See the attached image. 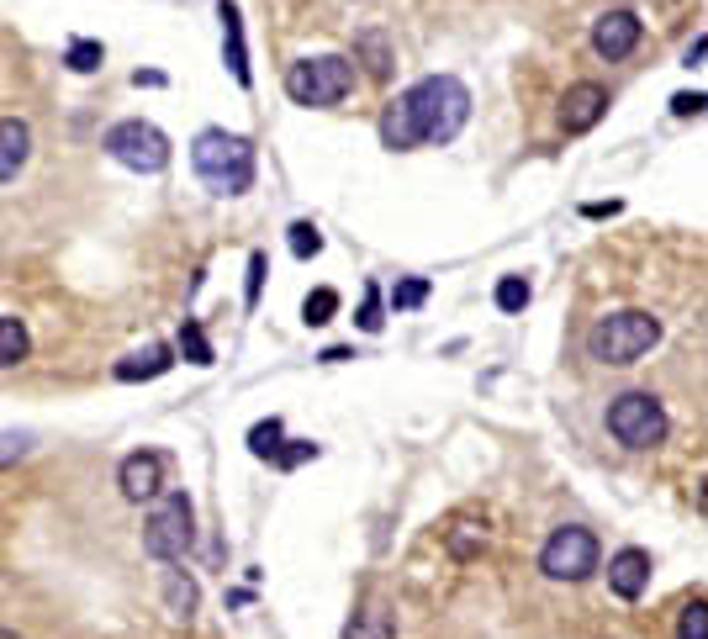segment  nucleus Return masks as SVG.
<instances>
[{"label": "nucleus", "mask_w": 708, "mask_h": 639, "mask_svg": "<svg viewBox=\"0 0 708 639\" xmlns=\"http://www.w3.org/2000/svg\"><path fill=\"white\" fill-rule=\"evenodd\" d=\"M106 154L117 159L122 169H138V175H159V169L170 164V138H164L154 122L133 117V122H117V127L106 133Z\"/></svg>", "instance_id": "nucleus-7"}, {"label": "nucleus", "mask_w": 708, "mask_h": 639, "mask_svg": "<svg viewBox=\"0 0 708 639\" xmlns=\"http://www.w3.org/2000/svg\"><path fill=\"white\" fill-rule=\"evenodd\" d=\"M613 212H619V201H592L587 206V217H613Z\"/></svg>", "instance_id": "nucleus-35"}, {"label": "nucleus", "mask_w": 708, "mask_h": 639, "mask_svg": "<svg viewBox=\"0 0 708 639\" xmlns=\"http://www.w3.org/2000/svg\"><path fill=\"white\" fill-rule=\"evenodd\" d=\"M497 307L502 312H524L529 307V280L524 275H502L497 280Z\"/></svg>", "instance_id": "nucleus-26"}, {"label": "nucleus", "mask_w": 708, "mask_h": 639, "mask_svg": "<svg viewBox=\"0 0 708 639\" xmlns=\"http://www.w3.org/2000/svg\"><path fill=\"white\" fill-rule=\"evenodd\" d=\"M27 360V328L22 317H0V370Z\"/></svg>", "instance_id": "nucleus-18"}, {"label": "nucleus", "mask_w": 708, "mask_h": 639, "mask_svg": "<svg viewBox=\"0 0 708 639\" xmlns=\"http://www.w3.org/2000/svg\"><path fill=\"white\" fill-rule=\"evenodd\" d=\"M164 592H170V613L175 618H191L196 613V581L185 571H164Z\"/></svg>", "instance_id": "nucleus-22"}, {"label": "nucleus", "mask_w": 708, "mask_h": 639, "mask_svg": "<svg viewBox=\"0 0 708 639\" xmlns=\"http://www.w3.org/2000/svg\"><path fill=\"white\" fill-rule=\"evenodd\" d=\"M444 544H450L455 560H471V555L487 550V529H481V523H455V529L444 534Z\"/></svg>", "instance_id": "nucleus-20"}, {"label": "nucleus", "mask_w": 708, "mask_h": 639, "mask_svg": "<svg viewBox=\"0 0 708 639\" xmlns=\"http://www.w3.org/2000/svg\"><path fill=\"white\" fill-rule=\"evenodd\" d=\"M703 53H708V37L698 32V37H693V48H687V69H698V64H703Z\"/></svg>", "instance_id": "nucleus-34"}, {"label": "nucleus", "mask_w": 708, "mask_h": 639, "mask_svg": "<svg viewBox=\"0 0 708 639\" xmlns=\"http://www.w3.org/2000/svg\"><path fill=\"white\" fill-rule=\"evenodd\" d=\"M64 64H69L74 74H96V69L106 64V48H101V43H90V37H74L69 53H64Z\"/></svg>", "instance_id": "nucleus-24"}, {"label": "nucleus", "mask_w": 708, "mask_h": 639, "mask_svg": "<svg viewBox=\"0 0 708 639\" xmlns=\"http://www.w3.org/2000/svg\"><path fill=\"white\" fill-rule=\"evenodd\" d=\"M428 302V280L423 275H413V280H397V286H391V307L397 312H407V307H423Z\"/></svg>", "instance_id": "nucleus-28"}, {"label": "nucleus", "mask_w": 708, "mask_h": 639, "mask_svg": "<svg viewBox=\"0 0 708 639\" xmlns=\"http://www.w3.org/2000/svg\"><path fill=\"white\" fill-rule=\"evenodd\" d=\"M354 90V64L339 53H323V59H302L286 69V96L296 106H339Z\"/></svg>", "instance_id": "nucleus-4"}, {"label": "nucleus", "mask_w": 708, "mask_h": 639, "mask_svg": "<svg viewBox=\"0 0 708 639\" xmlns=\"http://www.w3.org/2000/svg\"><path fill=\"white\" fill-rule=\"evenodd\" d=\"M0 639H22V634H11V629H0Z\"/></svg>", "instance_id": "nucleus-36"}, {"label": "nucleus", "mask_w": 708, "mask_h": 639, "mask_svg": "<svg viewBox=\"0 0 708 639\" xmlns=\"http://www.w3.org/2000/svg\"><path fill=\"white\" fill-rule=\"evenodd\" d=\"M259 286H265V254L249 259V307L259 302Z\"/></svg>", "instance_id": "nucleus-33"}, {"label": "nucleus", "mask_w": 708, "mask_h": 639, "mask_svg": "<svg viewBox=\"0 0 708 639\" xmlns=\"http://www.w3.org/2000/svg\"><path fill=\"white\" fill-rule=\"evenodd\" d=\"M608 434L624 449H650L666 439V407L650 397V391H624L608 407Z\"/></svg>", "instance_id": "nucleus-6"}, {"label": "nucleus", "mask_w": 708, "mask_h": 639, "mask_svg": "<svg viewBox=\"0 0 708 639\" xmlns=\"http://www.w3.org/2000/svg\"><path fill=\"white\" fill-rule=\"evenodd\" d=\"M222 53H228V69H233V80L249 90V53H244V22H238V6H228L222 0Z\"/></svg>", "instance_id": "nucleus-15"}, {"label": "nucleus", "mask_w": 708, "mask_h": 639, "mask_svg": "<svg viewBox=\"0 0 708 639\" xmlns=\"http://www.w3.org/2000/svg\"><path fill=\"white\" fill-rule=\"evenodd\" d=\"M318 249H323V233L312 228V222H291V254L296 259H312Z\"/></svg>", "instance_id": "nucleus-29"}, {"label": "nucleus", "mask_w": 708, "mask_h": 639, "mask_svg": "<svg viewBox=\"0 0 708 639\" xmlns=\"http://www.w3.org/2000/svg\"><path fill=\"white\" fill-rule=\"evenodd\" d=\"M672 111H677V117H698V111H703V90H682V96L672 101Z\"/></svg>", "instance_id": "nucleus-32"}, {"label": "nucleus", "mask_w": 708, "mask_h": 639, "mask_svg": "<svg viewBox=\"0 0 708 639\" xmlns=\"http://www.w3.org/2000/svg\"><path fill=\"white\" fill-rule=\"evenodd\" d=\"M354 323H360L365 333H381L386 317H381V286H376V280L365 286V302H360V317H354Z\"/></svg>", "instance_id": "nucleus-30"}, {"label": "nucleus", "mask_w": 708, "mask_h": 639, "mask_svg": "<svg viewBox=\"0 0 708 639\" xmlns=\"http://www.w3.org/2000/svg\"><path fill=\"white\" fill-rule=\"evenodd\" d=\"M281 439H286V423H281V418L254 423V428H249V455H254V460H275V449H281Z\"/></svg>", "instance_id": "nucleus-19"}, {"label": "nucleus", "mask_w": 708, "mask_h": 639, "mask_svg": "<svg viewBox=\"0 0 708 639\" xmlns=\"http://www.w3.org/2000/svg\"><path fill=\"white\" fill-rule=\"evenodd\" d=\"M397 629H391V613H386V603H365L360 613L349 618V629H344V639H391Z\"/></svg>", "instance_id": "nucleus-17"}, {"label": "nucleus", "mask_w": 708, "mask_h": 639, "mask_svg": "<svg viewBox=\"0 0 708 639\" xmlns=\"http://www.w3.org/2000/svg\"><path fill=\"white\" fill-rule=\"evenodd\" d=\"M191 539H196L191 497H185V492H159L154 513H148V523H143V550L154 560H164V566H175V560L191 550Z\"/></svg>", "instance_id": "nucleus-5"}, {"label": "nucleus", "mask_w": 708, "mask_h": 639, "mask_svg": "<svg viewBox=\"0 0 708 639\" xmlns=\"http://www.w3.org/2000/svg\"><path fill=\"white\" fill-rule=\"evenodd\" d=\"M32 159V127L22 117H0V180H16Z\"/></svg>", "instance_id": "nucleus-13"}, {"label": "nucleus", "mask_w": 708, "mask_h": 639, "mask_svg": "<svg viewBox=\"0 0 708 639\" xmlns=\"http://www.w3.org/2000/svg\"><path fill=\"white\" fill-rule=\"evenodd\" d=\"M354 53H360V59L370 64V74H391V48H386V32H360L354 37Z\"/></svg>", "instance_id": "nucleus-21"}, {"label": "nucleus", "mask_w": 708, "mask_h": 639, "mask_svg": "<svg viewBox=\"0 0 708 639\" xmlns=\"http://www.w3.org/2000/svg\"><path fill=\"white\" fill-rule=\"evenodd\" d=\"M603 111H608V90L598 80H582V85L566 90L561 122H566V133H592V127L603 122Z\"/></svg>", "instance_id": "nucleus-11"}, {"label": "nucleus", "mask_w": 708, "mask_h": 639, "mask_svg": "<svg viewBox=\"0 0 708 639\" xmlns=\"http://www.w3.org/2000/svg\"><path fill=\"white\" fill-rule=\"evenodd\" d=\"M539 571L550 581H587L598 571V539H592V529H576V523L555 529L545 539V550H539Z\"/></svg>", "instance_id": "nucleus-8"}, {"label": "nucleus", "mask_w": 708, "mask_h": 639, "mask_svg": "<svg viewBox=\"0 0 708 639\" xmlns=\"http://www.w3.org/2000/svg\"><path fill=\"white\" fill-rule=\"evenodd\" d=\"M180 354H185V360H191V365H212V360H217V354H212V344H207V333H201V323H196V317H185V323H180Z\"/></svg>", "instance_id": "nucleus-23"}, {"label": "nucleus", "mask_w": 708, "mask_h": 639, "mask_svg": "<svg viewBox=\"0 0 708 639\" xmlns=\"http://www.w3.org/2000/svg\"><path fill=\"white\" fill-rule=\"evenodd\" d=\"M608 587L624 597V603H635V597H645L650 587V555L645 550H619L608 560Z\"/></svg>", "instance_id": "nucleus-12"}, {"label": "nucleus", "mask_w": 708, "mask_h": 639, "mask_svg": "<svg viewBox=\"0 0 708 639\" xmlns=\"http://www.w3.org/2000/svg\"><path fill=\"white\" fill-rule=\"evenodd\" d=\"M592 48H598L608 64L629 59V53L640 48V16H635V11H608V16H598V27H592Z\"/></svg>", "instance_id": "nucleus-10"}, {"label": "nucleus", "mask_w": 708, "mask_h": 639, "mask_svg": "<svg viewBox=\"0 0 708 639\" xmlns=\"http://www.w3.org/2000/svg\"><path fill=\"white\" fill-rule=\"evenodd\" d=\"M381 143L386 148H418V127H413V117H407V101L397 96V101H386V111H381Z\"/></svg>", "instance_id": "nucleus-16"}, {"label": "nucleus", "mask_w": 708, "mask_h": 639, "mask_svg": "<svg viewBox=\"0 0 708 639\" xmlns=\"http://www.w3.org/2000/svg\"><path fill=\"white\" fill-rule=\"evenodd\" d=\"M170 365H175V349L170 344H148L143 354H127V360L117 365V381H127V386H133V381H159Z\"/></svg>", "instance_id": "nucleus-14"}, {"label": "nucleus", "mask_w": 708, "mask_h": 639, "mask_svg": "<svg viewBox=\"0 0 708 639\" xmlns=\"http://www.w3.org/2000/svg\"><path fill=\"white\" fill-rule=\"evenodd\" d=\"M677 639H708V603H703V597H693V603L682 608V618H677Z\"/></svg>", "instance_id": "nucleus-27"}, {"label": "nucleus", "mask_w": 708, "mask_h": 639, "mask_svg": "<svg viewBox=\"0 0 708 639\" xmlns=\"http://www.w3.org/2000/svg\"><path fill=\"white\" fill-rule=\"evenodd\" d=\"M656 338H661V317L613 312V317H598V328L587 333V354L603 365H635L640 354L656 349Z\"/></svg>", "instance_id": "nucleus-3"}, {"label": "nucleus", "mask_w": 708, "mask_h": 639, "mask_svg": "<svg viewBox=\"0 0 708 639\" xmlns=\"http://www.w3.org/2000/svg\"><path fill=\"white\" fill-rule=\"evenodd\" d=\"M191 164L212 196H244L254 185V143L238 133H222V127L191 143Z\"/></svg>", "instance_id": "nucleus-2"}, {"label": "nucleus", "mask_w": 708, "mask_h": 639, "mask_svg": "<svg viewBox=\"0 0 708 639\" xmlns=\"http://www.w3.org/2000/svg\"><path fill=\"white\" fill-rule=\"evenodd\" d=\"M117 486L127 502H154L164 492V455H154V449H138V455L122 460L117 471Z\"/></svg>", "instance_id": "nucleus-9"}, {"label": "nucleus", "mask_w": 708, "mask_h": 639, "mask_svg": "<svg viewBox=\"0 0 708 639\" xmlns=\"http://www.w3.org/2000/svg\"><path fill=\"white\" fill-rule=\"evenodd\" d=\"M333 312H339V291H328V286H318V291H312L307 302H302V317H307L312 328L333 323Z\"/></svg>", "instance_id": "nucleus-25"}, {"label": "nucleus", "mask_w": 708, "mask_h": 639, "mask_svg": "<svg viewBox=\"0 0 708 639\" xmlns=\"http://www.w3.org/2000/svg\"><path fill=\"white\" fill-rule=\"evenodd\" d=\"M312 455H318V444H312V439H281V449H275V465H281V471H296V465H302V460H312Z\"/></svg>", "instance_id": "nucleus-31"}, {"label": "nucleus", "mask_w": 708, "mask_h": 639, "mask_svg": "<svg viewBox=\"0 0 708 639\" xmlns=\"http://www.w3.org/2000/svg\"><path fill=\"white\" fill-rule=\"evenodd\" d=\"M407 117L418 127V143H455L460 127L471 122V90L455 74H428L407 90Z\"/></svg>", "instance_id": "nucleus-1"}]
</instances>
